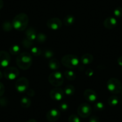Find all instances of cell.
<instances>
[{"label": "cell", "mask_w": 122, "mask_h": 122, "mask_svg": "<svg viewBox=\"0 0 122 122\" xmlns=\"http://www.w3.org/2000/svg\"><path fill=\"white\" fill-rule=\"evenodd\" d=\"M29 22L28 15L25 13H20L16 15L12 21L13 27L19 31H22L26 29Z\"/></svg>", "instance_id": "cell-1"}, {"label": "cell", "mask_w": 122, "mask_h": 122, "mask_svg": "<svg viewBox=\"0 0 122 122\" xmlns=\"http://www.w3.org/2000/svg\"><path fill=\"white\" fill-rule=\"evenodd\" d=\"M16 64L21 70H28L32 64V56L28 52L22 53L17 56Z\"/></svg>", "instance_id": "cell-2"}, {"label": "cell", "mask_w": 122, "mask_h": 122, "mask_svg": "<svg viewBox=\"0 0 122 122\" xmlns=\"http://www.w3.org/2000/svg\"><path fill=\"white\" fill-rule=\"evenodd\" d=\"M61 62L64 66L69 69H74L79 65V58L74 55H66L63 56Z\"/></svg>", "instance_id": "cell-3"}, {"label": "cell", "mask_w": 122, "mask_h": 122, "mask_svg": "<svg viewBox=\"0 0 122 122\" xmlns=\"http://www.w3.org/2000/svg\"><path fill=\"white\" fill-rule=\"evenodd\" d=\"M107 89L113 94H118L122 90V84L120 81L116 78H111L107 81Z\"/></svg>", "instance_id": "cell-4"}, {"label": "cell", "mask_w": 122, "mask_h": 122, "mask_svg": "<svg viewBox=\"0 0 122 122\" xmlns=\"http://www.w3.org/2000/svg\"><path fill=\"white\" fill-rule=\"evenodd\" d=\"M49 81L53 86H61L64 83V77L61 72L56 71H54L49 75Z\"/></svg>", "instance_id": "cell-5"}, {"label": "cell", "mask_w": 122, "mask_h": 122, "mask_svg": "<svg viewBox=\"0 0 122 122\" xmlns=\"http://www.w3.org/2000/svg\"><path fill=\"white\" fill-rule=\"evenodd\" d=\"M78 115L82 118L88 117L92 113V108L88 104L83 103L80 104L77 109Z\"/></svg>", "instance_id": "cell-6"}, {"label": "cell", "mask_w": 122, "mask_h": 122, "mask_svg": "<svg viewBox=\"0 0 122 122\" xmlns=\"http://www.w3.org/2000/svg\"><path fill=\"white\" fill-rule=\"evenodd\" d=\"M29 87V81L25 77H20L16 80L15 87L19 92H23L28 90Z\"/></svg>", "instance_id": "cell-7"}, {"label": "cell", "mask_w": 122, "mask_h": 122, "mask_svg": "<svg viewBox=\"0 0 122 122\" xmlns=\"http://www.w3.org/2000/svg\"><path fill=\"white\" fill-rule=\"evenodd\" d=\"M19 74V72L16 68L10 66V67L7 68L4 70L3 76L6 79L9 80H13L18 77Z\"/></svg>", "instance_id": "cell-8"}, {"label": "cell", "mask_w": 122, "mask_h": 122, "mask_svg": "<svg viewBox=\"0 0 122 122\" xmlns=\"http://www.w3.org/2000/svg\"><path fill=\"white\" fill-rule=\"evenodd\" d=\"M10 60L11 57L9 53L4 50L0 51V67H7L10 64Z\"/></svg>", "instance_id": "cell-9"}, {"label": "cell", "mask_w": 122, "mask_h": 122, "mask_svg": "<svg viewBox=\"0 0 122 122\" xmlns=\"http://www.w3.org/2000/svg\"><path fill=\"white\" fill-rule=\"evenodd\" d=\"M62 23L61 19L57 17H53L49 19L47 22V26L48 28L52 30H57L62 27Z\"/></svg>", "instance_id": "cell-10"}, {"label": "cell", "mask_w": 122, "mask_h": 122, "mask_svg": "<svg viewBox=\"0 0 122 122\" xmlns=\"http://www.w3.org/2000/svg\"><path fill=\"white\" fill-rule=\"evenodd\" d=\"M61 117V112L55 108L51 109L46 114V118L49 122H55L58 120Z\"/></svg>", "instance_id": "cell-11"}, {"label": "cell", "mask_w": 122, "mask_h": 122, "mask_svg": "<svg viewBox=\"0 0 122 122\" xmlns=\"http://www.w3.org/2000/svg\"><path fill=\"white\" fill-rule=\"evenodd\" d=\"M64 96V91L60 88L53 89L50 92V97L53 100L61 101Z\"/></svg>", "instance_id": "cell-12"}, {"label": "cell", "mask_w": 122, "mask_h": 122, "mask_svg": "<svg viewBox=\"0 0 122 122\" xmlns=\"http://www.w3.org/2000/svg\"><path fill=\"white\" fill-rule=\"evenodd\" d=\"M84 97L89 102H94L97 99V93L92 89H86L84 92Z\"/></svg>", "instance_id": "cell-13"}, {"label": "cell", "mask_w": 122, "mask_h": 122, "mask_svg": "<svg viewBox=\"0 0 122 122\" xmlns=\"http://www.w3.org/2000/svg\"><path fill=\"white\" fill-rule=\"evenodd\" d=\"M117 21L116 18L113 17H107L104 22V25L105 28L108 29H113L117 25Z\"/></svg>", "instance_id": "cell-14"}, {"label": "cell", "mask_w": 122, "mask_h": 122, "mask_svg": "<svg viewBox=\"0 0 122 122\" xmlns=\"http://www.w3.org/2000/svg\"><path fill=\"white\" fill-rule=\"evenodd\" d=\"M38 34L37 33V31H36V29L34 28H28V29L26 31V38L30 40V41H34L35 40H36L37 38V36Z\"/></svg>", "instance_id": "cell-15"}, {"label": "cell", "mask_w": 122, "mask_h": 122, "mask_svg": "<svg viewBox=\"0 0 122 122\" xmlns=\"http://www.w3.org/2000/svg\"><path fill=\"white\" fill-rule=\"evenodd\" d=\"M93 57L91 54L86 53L80 57V62L83 65H89L93 62Z\"/></svg>", "instance_id": "cell-16"}, {"label": "cell", "mask_w": 122, "mask_h": 122, "mask_svg": "<svg viewBox=\"0 0 122 122\" xmlns=\"http://www.w3.org/2000/svg\"><path fill=\"white\" fill-rule=\"evenodd\" d=\"M49 66L51 70H57L60 68L59 61L56 59H52L49 61Z\"/></svg>", "instance_id": "cell-17"}, {"label": "cell", "mask_w": 122, "mask_h": 122, "mask_svg": "<svg viewBox=\"0 0 122 122\" xmlns=\"http://www.w3.org/2000/svg\"><path fill=\"white\" fill-rule=\"evenodd\" d=\"M75 20H76V19H75L74 16H73L72 15H67L64 18V23L65 25L69 26L72 25L74 23Z\"/></svg>", "instance_id": "cell-18"}, {"label": "cell", "mask_w": 122, "mask_h": 122, "mask_svg": "<svg viewBox=\"0 0 122 122\" xmlns=\"http://www.w3.org/2000/svg\"><path fill=\"white\" fill-rule=\"evenodd\" d=\"M31 104V101L28 97H23L21 99L20 105L24 108H28Z\"/></svg>", "instance_id": "cell-19"}, {"label": "cell", "mask_w": 122, "mask_h": 122, "mask_svg": "<svg viewBox=\"0 0 122 122\" xmlns=\"http://www.w3.org/2000/svg\"><path fill=\"white\" fill-rule=\"evenodd\" d=\"M75 93V88L71 84H68L66 86L64 89V93L68 96L73 95Z\"/></svg>", "instance_id": "cell-20"}, {"label": "cell", "mask_w": 122, "mask_h": 122, "mask_svg": "<svg viewBox=\"0 0 122 122\" xmlns=\"http://www.w3.org/2000/svg\"><path fill=\"white\" fill-rule=\"evenodd\" d=\"M64 76L68 80L70 81L74 80L76 78V73L71 70H66L64 72Z\"/></svg>", "instance_id": "cell-21"}, {"label": "cell", "mask_w": 122, "mask_h": 122, "mask_svg": "<svg viewBox=\"0 0 122 122\" xmlns=\"http://www.w3.org/2000/svg\"><path fill=\"white\" fill-rule=\"evenodd\" d=\"M118 98L117 96L116 95H112L108 98V104L110 105V106H116L118 104Z\"/></svg>", "instance_id": "cell-22"}, {"label": "cell", "mask_w": 122, "mask_h": 122, "mask_svg": "<svg viewBox=\"0 0 122 122\" xmlns=\"http://www.w3.org/2000/svg\"><path fill=\"white\" fill-rule=\"evenodd\" d=\"M20 51V48L18 45H13L9 49V51L11 55H18Z\"/></svg>", "instance_id": "cell-23"}, {"label": "cell", "mask_w": 122, "mask_h": 122, "mask_svg": "<svg viewBox=\"0 0 122 122\" xmlns=\"http://www.w3.org/2000/svg\"><path fill=\"white\" fill-rule=\"evenodd\" d=\"M22 43V45L25 48H32V46H33V43L32 41H30V40L28 39L27 38L23 39Z\"/></svg>", "instance_id": "cell-24"}, {"label": "cell", "mask_w": 122, "mask_h": 122, "mask_svg": "<svg viewBox=\"0 0 122 122\" xmlns=\"http://www.w3.org/2000/svg\"><path fill=\"white\" fill-rule=\"evenodd\" d=\"M47 37L44 34L40 33L37 34V38H36V40L39 43H44V42L46 41Z\"/></svg>", "instance_id": "cell-25"}, {"label": "cell", "mask_w": 122, "mask_h": 122, "mask_svg": "<svg viewBox=\"0 0 122 122\" xmlns=\"http://www.w3.org/2000/svg\"><path fill=\"white\" fill-rule=\"evenodd\" d=\"M12 28H13L12 23H10V22H5L3 25V28L5 31H10L11 30Z\"/></svg>", "instance_id": "cell-26"}, {"label": "cell", "mask_w": 122, "mask_h": 122, "mask_svg": "<svg viewBox=\"0 0 122 122\" xmlns=\"http://www.w3.org/2000/svg\"><path fill=\"white\" fill-rule=\"evenodd\" d=\"M31 53L35 56H38L41 55V54L42 53L40 49L39 48L37 47H32L31 48Z\"/></svg>", "instance_id": "cell-27"}, {"label": "cell", "mask_w": 122, "mask_h": 122, "mask_svg": "<svg viewBox=\"0 0 122 122\" xmlns=\"http://www.w3.org/2000/svg\"><path fill=\"white\" fill-rule=\"evenodd\" d=\"M43 56L46 58H51L54 55L53 51L50 50H46L43 53Z\"/></svg>", "instance_id": "cell-28"}, {"label": "cell", "mask_w": 122, "mask_h": 122, "mask_svg": "<svg viewBox=\"0 0 122 122\" xmlns=\"http://www.w3.org/2000/svg\"><path fill=\"white\" fill-rule=\"evenodd\" d=\"M114 15L116 17H122V7H118L116 8L114 10Z\"/></svg>", "instance_id": "cell-29"}, {"label": "cell", "mask_w": 122, "mask_h": 122, "mask_svg": "<svg viewBox=\"0 0 122 122\" xmlns=\"http://www.w3.org/2000/svg\"><path fill=\"white\" fill-rule=\"evenodd\" d=\"M94 108L97 111H102L105 108V105L102 102H99L96 103L95 105H94Z\"/></svg>", "instance_id": "cell-30"}, {"label": "cell", "mask_w": 122, "mask_h": 122, "mask_svg": "<svg viewBox=\"0 0 122 122\" xmlns=\"http://www.w3.org/2000/svg\"><path fill=\"white\" fill-rule=\"evenodd\" d=\"M68 122H81V121L77 115L72 114L69 117Z\"/></svg>", "instance_id": "cell-31"}, {"label": "cell", "mask_w": 122, "mask_h": 122, "mask_svg": "<svg viewBox=\"0 0 122 122\" xmlns=\"http://www.w3.org/2000/svg\"><path fill=\"white\" fill-rule=\"evenodd\" d=\"M4 92H5V87L1 82H0V97L4 95Z\"/></svg>", "instance_id": "cell-32"}, {"label": "cell", "mask_w": 122, "mask_h": 122, "mask_svg": "<svg viewBox=\"0 0 122 122\" xmlns=\"http://www.w3.org/2000/svg\"><path fill=\"white\" fill-rule=\"evenodd\" d=\"M89 122H100L99 117L97 116H92L89 119Z\"/></svg>", "instance_id": "cell-33"}, {"label": "cell", "mask_w": 122, "mask_h": 122, "mask_svg": "<svg viewBox=\"0 0 122 122\" xmlns=\"http://www.w3.org/2000/svg\"><path fill=\"white\" fill-rule=\"evenodd\" d=\"M60 108L62 111H66L67 110L68 108V104H66V103H62L59 106Z\"/></svg>", "instance_id": "cell-34"}, {"label": "cell", "mask_w": 122, "mask_h": 122, "mask_svg": "<svg viewBox=\"0 0 122 122\" xmlns=\"http://www.w3.org/2000/svg\"><path fill=\"white\" fill-rule=\"evenodd\" d=\"M7 104V101L5 98H1L0 99V105L1 106H5Z\"/></svg>", "instance_id": "cell-35"}, {"label": "cell", "mask_w": 122, "mask_h": 122, "mask_svg": "<svg viewBox=\"0 0 122 122\" xmlns=\"http://www.w3.org/2000/svg\"><path fill=\"white\" fill-rule=\"evenodd\" d=\"M86 74L88 77H91L93 76V71L92 69H88L86 71Z\"/></svg>", "instance_id": "cell-36"}, {"label": "cell", "mask_w": 122, "mask_h": 122, "mask_svg": "<svg viewBox=\"0 0 122 122\" xmlns=\"http://www.w3.org/2000/svg\"><path fill=\"white\" fill-rule=\"evenodd\" d=\"M27 94L29 97H34L35 95V92L33 89H29L27 92Z\"/></svg>", "instance_id": "cell-37"}, {"label": "cell", "mask_w": 122, "mask_h": 122, "mask_svg": "<svg viewBox=\"0 0 122 122\" xmlns=\"http://www.w3.org/2000/svg\"><path fill=\"white\" fill-rule=\"evenodd\" d=\"M117 62H118V64L120 66H122V56H120V57H118V60H117Z\"/></svg>", "instance_id": "cell-38"}, {"label": "cell", "mask_w": 122, "mask_h": 122, "mask_svg": "<svg viewBox=\"0 0 122 122\" xmlns=\"http://www.w3.org/2000/svg\"><path fill=\"white\" fill-rule=\"evenodd\" d=\"M4 5V3L3 0H0V9H1Z\"/></svg>", "instance_id": "cell-39"}, {"label": "cell", "mask_w": 122, "mask_h": 122, "mask_svg": "<svg viewBox=\"0 0 122 122\" xmlns=\"http://www.w3.org/2000/svg\"><path fill=\"white\" fill-rule=\"evenodd\" d=\"M26 122H37L35 119H29Z\"/></svg>", "instance_id": "cell-40"}, {"label": "cell", "mask_w": 122, "mask_h": 122, "mask_svg": "<svg viewBox=\"0 0 122 122\" xmlns=\"http://www.w3.org/2000/svg\"><path fill=\"white\" fill-rule=\"evenodd\" d=\"M3 73H2V72L1 71H0V79H1L2 78V77H3Z\"/></svg>", "instance_id": "cell-41"}, {"label": "cell", "mask_w": 122, "mask_h": 122, "mask_svg": "<svg viewBox=\"0 0 122 122\" xmlns=\"http://www.w3.org/2000/svg\"></svg>", "instance_id": "cell-42"}]
</instances>
